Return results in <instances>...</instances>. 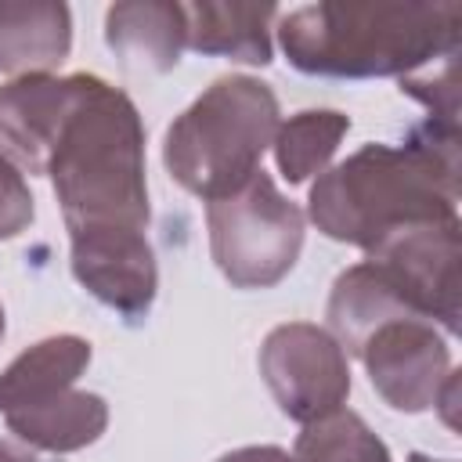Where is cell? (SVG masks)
I'll use <instances>...</instances> for the list:
<instances>
[{
    "label": "cell",
    "mask_w": 462,
    "mask_h": 462,
    "mask_svg": "<svg viewBox=\"0 0 462 462\" xmlns=\"http://www.w3.org/2000/svg\"><path fill=\"white\" fill-rule=\"evenodd\" d=\"M321 235L365 253L411 224L458 217V130L415 123L404 144H365L325 170L307 199Z\"/></svg>",
    "instance_id": "cell-1"
},
{
    "label": "cell",
    "mask_w": 462,
    "mask_h": 462,
    "mask_svg": "<svg viewBox=\"0 0 462 462\" xmlns=\"http://www.w3.org/2000/svg\"><path fill=\"white\" fill-rule=\"evenodd\" d=\"M47 177L65 213L72 249L148 238L144 126L134 101L87 76L51 148Z\"/></svg>",
    "instance_id": "cell-2"
},
{
    "label": "cell",
    "mask_w": 462,
    "mask_h": 462,
    "mask_svg": "<svg viewBox=\"0 0 462 462\" xmlns=\"http://www.w3.org/2000/svg\"><path fill=\"white\" fill-rule=\"evenodd\" d=\"M282 51L307 76H408L458 54L462 4H307L282 18Z\"/></svg>",
    "instance_id": "cell-3"
},
{
    "label": "cell",
    "mask_w": 462,
    "mask_h": 462,
    "mask_svg": "<svg viewBox=\"0 0 462 462\" xmlns=\"http://www.w3.org/2000/svg\"><path fill=\"white\" fill-rule=\"evenodd\" d=\"M278 126V97L267 83L224 76L170 123L162 162L180 188L213 202L260 170Z\"/></svg>",
    "instance_id": "cell-4"
},
{
    "label": "cell",
    "mask_w": 462,
    "mask_h": 462,
    "mask_svg": "<svg viewBox=\"0 0 462 462\" xmlns=\"http://www.w3.org/2000/svg\"><path fill=\"white\" fill-rule=\"evenodd\" d=\"M87 365L90 343L69 332L22 350L0 372V415L11 433L54 455L94 444L108 426V404L76 386Z\"/></svg>",
    "instance_id": "cell-5"
},
{
    "label": "cell",
    "mask_w": 462,
    "mask_h": 462,
    "mask_svg": "<svg viewBox=\"0 0 462 462\" xmlns=\"http://www.w3.org/2000/svg\"><path fill=\"white\" fill-rule=\"evenodd\" d=\"M209 253L235 289L278 285L303 249V209L256 170L238 191L206 206Z\"/></svg>",
    "instance_id": "cell-6"
},
{
    "label": "cell",
    "mask_w": 462,
    "mask_h": 462,
    "mask_svg": "<svg viewBox=\"0 0 462 462\" xmlns=\"http://www.w3.org/2000/svg\"><path fill=\"white\" fill-rule=\"evenodd\" d=\"M260 375L282 415L307 426L343 408L350 393L346 354L332 332L310 321H289L267 332L260 346Z\"/></svg>",
    "instance_id": "cell-7"
},
{
    "label": "cell",
    "mask_w": 462,
    "mask_h": 462,
    "mask_svg": "<svg viewBox=\"0 0 462 462\" xmlns=\"http://www.w3.org/2000/svg\"><path fill=\"white\" fill-rule=\"evenodd\" d=\"M354 357L365 361L375 393L397 411L437 408L448 383L458 379L448 339L433 321L415 314H401L372 328Z\"/></svg>",
    "instance_id": "cell-8"
},
{
    "label": "cell",
    "mask_w": 462,
    "mask_h": 462,
    "mask_svg": "<svg viewBox=\"0 0 462 462\" xmlns=\"http://www.w3.org/2000/svg\"><path fill=\"white\" fill-rule=\"evenodd\" d=\"M368 260L444 336L458 332V217L401 227L379 238Z\"/></svg>",
    "instance_id": "cell-9"
},
{
    "label": "cell",
    "mask_w": 462,
    "mask_h": 462,
    "mask_svg": "<svg viewBox=\"0 0 462 462\" xmlns=\"http://www.w3.org/2000/svg\"><path fill=\"white\" fill-rule=\"evenodd\" d=\"M83 72L76 76H18L0 87V155L25 170L47 173L51 148L79 97Z\"/></svg>",
    "instance_id": "cell-10"
},
{
    "label": "cell",
    "mask_w": 462,
    "mask_h": 462,
    "mask_svg": "<svg viewBox=\"0 0 462 462\" xmlns=\"http://www.w3.org/2000/svg\"><path fill=\"white\" fill-rule=\"evenodd\" d=\"M72 14L54 0H0V72L40 76L65 61Z\"/></svg>",
    "instance_id": "cell-11"
},
{
    "label": "cell",
    "mask_w": 462,
    "mask_h": 462,
    "mask_svg": "<svg viewBox=\"0 0 462 462\" xmlns=\"http://www.w3.org/2000/svg\"><path fill=\"white\" fill-rule=\"evenodd\" d=\"M274 18H278L274 4H231V0L184 4V25H188L184 43L199 54L267 65Z\"/></svg>",
    "instance_id": "cell-12"
},
{
    "label": "cell",
    "mask_w": 462,
    "mask_h": 462,
    "mask_svg": "<svg viewBox=\"0 0 462 462\" xmlns=\"http://www.w3.org/2000/svg\"><path fill=\"white\" fill-rule=\"evenodd\" d=\"M184 4L130 0L112 4L105 14V40L123 65L141 72H170L180 61L184 43Z\"/></svg>",
    "instance_id": "cell-13"
},
{
    "label": "cell",
    "mask_w": 462,
    "mask_h": 462,
    "mask_svg": "<svg viewBox=\"0 0 462 462\" xmlns=\"http://www.w3.org/2000/svg\"><path fill=\"white\" fill-rule=\"evenodd\" d=\"M350 130V119L336 108H307L296 112L285 126L274 134V159L289 184H300L328 166L336 155L343 134Z\"/></svg>",
    "instance_id": "cell-14"
},
{
    "label": "cell",
    "mask_w": 462,
    "mask_h": 462,
    "mask_svg": "<svg viewBox=\"0 0 462 462\" xmlns=\"http://www.w3.org/2000/svg\"><path fill=\"white\" fill-rule=\"evenodd\" d=\"M292 462H390L386 444L365 426L361 415L336 408L303 426Z\"/></svg>",
    "instance_id": "cell-15"
},
{
    "label": "cell",
    "mask_w": 462,
    "mask_h": 462,
    "mask_svg": "<svg viewBox=\"0 0 462 462\" xmlns=\"http://www.w3.org/2000/svg\"><path fill=\"white\" fill-rule=\"evenodd\" d=\"M401 94L426 105V119L458 130V54L437 61L433 76H404Z\"/></svg>",
    "instance_id": "cell-16"
},
{
    "label": "cell",
    "mask_w": 462,
    "mask_h": 462,
    "mask_svg": "<svg viewBox=\"0 0 462 462\" xmlns=\"http://www.w3.org/2000/svg\"><path fill=\"white\" fill-rule=\"evenodd\" d=\"M32 217L36 209H32L29 184L22 180V170L0 155V238L22 235L32 224Z\"/></svg>",
    "instance_id": "cell-17"
},
{
    "label": "cell",
    "mask_w": 462,
    "mask_h": 462,
    "mask_svg": "<svg viewBox=\"0 0 462 462\" xmlns=\"http://www.w3.org/2000/svg\"><path fill=\"white\" fill-rule=\"evenodd\" d=\"M220 462H292V455L274 448V444H249V448L227 451Z\"/></svg>",
    "instance_id": "cell-18"
},
{
    "label": "cell",
    "mask_w": 462,
    "mask_h": 462,
    "mask_svg": "<svg viewBox=\"0 0 462 462\" xmlns=\"http://www.w3.org/2000/svg\"><path fill=\"white\" fill-rule=\"evenodd\" d=\"M0 462H40L29 448L22 444H11V440H0Z\"/></svg>",
    "instance_id": "cell-19"
},
{
    "label": "cell",
    "mask_w": 462,
    "mask_h": 462,
    "mask_svg": "<svg viewBox=\"0 0 462 462\" xmlns=\"http://www.w3.org/2000/svg\"><path fill=\"white\" fill-rule=\"evenodd\" d=\"M408 462H444V458H430V455H422V451H415V455H408Z\"/></svg>",
    "instance_id": "cell-20"
},
{
    "label": "cell",
    "mask_w": 462,
    "mask_h": 462,
    "mask_svg": "<svg viewBox=\"0 0 462 462\" xmlns=\"http://www.w3.org/2000/svg\"><path fill=\"white\" fill-rule=\"evenodd\" d=\"M0 336H4V307H0Z\"/></svg>",
    "instance_id": "cell-21"
}]
</instances>
